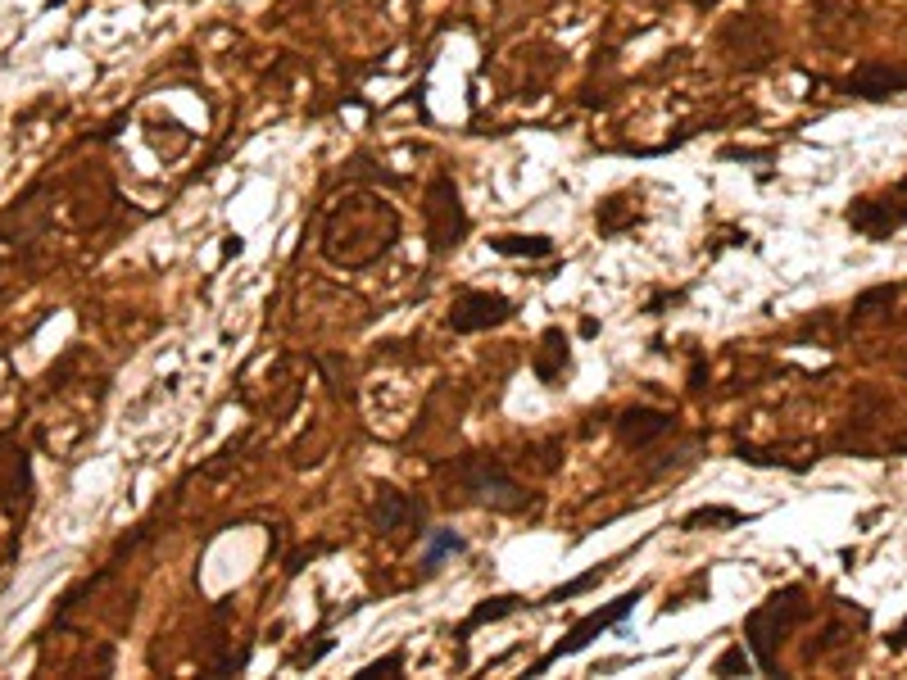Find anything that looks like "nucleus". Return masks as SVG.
I'll list each match as a JSON object with an SVG mask.
<instances>
[{
  "label": "nucleus",
  "instance_id": "obj_1",
  "mask_svg": "<svg viewBox=\"0 0 907 680\" xmlns=\"http://www.w3.org/2000/svg\"><path fill=\"white\" fill-rule=\"evenodd\" d=\"M459 486L476 499V503H486V509H499V513H522L526 503H532V495H526L509 472H503L499 459H468L459 463Z\"/></svg>",
  "mask_w": 907,
  "mask_h": 680
},
{
  "label": "nucleus",
  "instance_id": "obj_2",
  "mask_svg": "<svg viewBox=\"0 0 907 680\" xmlns=\"http://www.w3.org/2000/svg\"><path fill=\"white\" fill-rule=\"evenodd\" d=\"M803 613H808V608H803V590L790 586V590L771 594L763 608L749 617V644H753V653H758V667H763V671L776 667V640L785 636Z\"/></svg>",
  "mask_w": 907,
  "mask_h": 680
},
{
  "label": "nucleus",
  "instance_id": "obj_3",
  "mask_svg": "<svg viewBox=\"0 0 907 680\" xmlns=\"http://www.w3.org/2000/svg\"><path fill=\"white\" fill-rule=\"evenodd\" d=\"M853 232H863L867 241H890L898 227L907 222V182L880 191V195H863L844 209Z\"/></svg>",
  "mask_w": 907,
  "mask_h": 680
},
{
  "label": "nucleus",
  "instance_id": "obj_4",
  "mask_svg": "<svg viewBox=\"0 0 907 680\" xmlns=\"http://www.w3.org/2000/svg\"><path fill=\"white\" fill-rule=\"evenodd\" d=\"M463 236H468V214H463L459 187L449 178H436L426 187V241H432V255H445Z\"/></svg>",
  "mask_w": 907,
  "mask_h": 680
},
{
  "label": "nucleus",
  "instance_id": "obj_5",
  "mask_svg": "<svg viewBox=\"0 0 907 680\" xmlns=\"http://www.w3.org/2000/svg\"><path fill=\"white\" fill-rule=\"evenodd\" d=\"M640 599H644V586H636L631 594H622V599H613V603H609V608H599V613H590V617H582V621H576V626H572V631H567V640H559V644H553V649L545 653V658L536 663V676H540L545 667H553V663H559V658H572V653H582V649H586L590 640H599L603 631H609V626H617V621H626V617H631V613H636V603H640Z\"/></svg>",
  "mask_w": 907,
  "mask_h": 680
},
{
  "label": "nucleus",
  "instance_id": "obj_6",
  "mask_svg": "<svg viewBox=\"0 0 907 680\" xmlns=\"http://www.w3.org/2000/svg\"><path fill=\"white\" fill-rule=\"evenodd\" d=\"M509 318H513V299H503L495 291H459L449 305V332L476 336V332H490V326H503Z\"/></svg>",
  "mask_w": 907,
  "mask_h": 680
},
{
  "label": "nucleus",
  "instance_id": "obj_7",
  "mask_svg": "<svg viewBox=\"0 0 907 680\" xmlns=\"http://www.w3.org/2000/svg\"><path fill=\"white\" fill-rule=\"evenodd\" d=\"M848 95L858 100H890L898 91H907V68L903 64H885V60H867L853 68V78L844 82Z\"/></svg>",
  "mask_w": 907,
  "mask_h": 680
},
{
  "label": "nucleus",
  "instance_id": "obj_8",
  "mask_svg": "<svg viewBox=\"0 0 907 680\" xmlns=\"http://www.w3.org/2000/svg\"><path fill=\"white\" fill-rule=\"evenodd\" d=\"M672 432V413H663V409H626V413H617V436H622V445H631V449H649L653 440H663Z\"/></svg>",
  "mask_w": 907,
  "mask_h": 680
},
{
  "label": "nucleus",
  "instance_id": "obj_9",
  "mask_svg": "<svg viewBox=\"0 0 907 680\" xmlns=\"http://www.w3.org/2000/svg\"><path fill=\"white\" fill-rule=\"evenodd\" d=\"M413 522H422V509L409 495H399L395 486L376 490V499H372V526H376V531L395 536V531H405V526H413Z\"/></svg>",
  "mask_w": 907,
  "mask_h": 680
},
{
  "label": "nucleus",
  "instance_id": "obj_10",
  "mask_svg": "<svg viewBox=\"0 0 907 680\" xmlns=\"http://www.w3.org/2000/svg\"><path fill=\"white\" fill-rule=\"evenodd\" d=\"M490 249L495 255H509V259H549L553 255V241L549 236H490Z\"/></svg>",
  "mask_w": 907,
  "mask_h": 680
},
{
  "label": "nucleus",
  "instance_id": "obj_11",
  "mask_svg": "<svg viewBox=\"0 0 907 680\" xmlns=\"http://www.w3.org/2000/svg\"><path fill=\"white\" fill-rule=\"evenodd\" d=\"M522 608V599L518 594H499V599H486L482 608H476L468 621H463V636H472L476 626H486V621H499V617H509V613H518Z\"/></svg>",
  "mask_w": 907,
  "mask_h": 680
},
{
  "label": "nucleus",
  "instance_id": "obj_12",
  "mask_svg": "<svg viewBox=\"0 0 907 680\" xmlns=\"http://www.w3.org/2000/svg\"><path fill=\"white\" fill-rule=\"evenodd\" d=\"M603 576H609V567H595V572H586V576H576V581H567L563 590H553V594H545L536 608H545V603H563V599H576V594H586L590 586H599Z\"/></svg>",
  "mask_w": 907,
  "mask_h": 680
},
{
  "label": "nucleus",
  "instance_id": "obj_13",
  "mask_svg": "<svg viewBox=\"0 0 907 680\" xmlns=\"http://www.w3.org/2000/svg\"><path fill=\"white\" fill-rule=\"evenodd\" d=\"M744 522V513H736V509H694L686 522V531H694V526H740Z\"/></svg>",
  "mask_w": 907,
  "mask_h": 680
},
{
  "label": "nucleus",
  "instance_id": "obj_14",
  "mask_svg": "<svg viewBox=\"0 0 907 680\" xmlns=\"http://www.w3.org/2000/svg\"><path fill=\"white\" fill-rule=\"evenodd\" d=\"M445 553H463V536H454V531H436L432 536V544H426V553H422V563L426 567H436Z\"/></svg>",
  "mask_w": 907,
  "mask_h": 680
},
{
  "label": "nucleus",
  "instance_id": "obj_15",
  "mask_svg": "<svg viewBox=\"0 0 907 680\" xmlns=\"http://www.w3.org/2000/svg\"><path fill=\"white\" fill-rule=\"evenodd\" d=\"M730 671H749V653H744V644H730L721 658H717V676H730Z\"/></svg>",
  "mask_w": 907,
  "mask_h": 680
},
{
  "label": "nucleus",
  "instance_id": "obj_16",
  "mask_svg": "<svg viewBox=\"0 0 907 680\" xmlns=\"http://www.w3.org/2000/svg\"><path fill=\"white\" fill-rule=\"evenodd\" d=\"M395 671H405V653H391V658H382V663L363 667L359 676H395Z\"/></svg>",
  "mask_w": 907,
  "mask_h": 680
},
{
  "label": "nucleus",
  "instance_id": "obj_17",
  "mask_svg": "<svg viewBox=\"0 0 907 680\" xmlns=\"http://www.w3.org/2000/svg\"><path fill=\"white\" fill-rule=\"evenodd\" d=\"M890 299H894V291H890V286H880V291H867V295L858 299V305H853V313H867V309H876V305H890Z\"/></svg>",
  "mask_w": 907,
  "mask_h": 680
},
{
  "label": "nucleus",
  "instance_id": "obj_18",
  "mask_svg": "<svg viewBox=\"0 0 907 680\" xmlns=\"http://www.w3.org/2000/svg\"><path fill=\"white\" fill-rule=\"evenodd\" d=\"M55 5H64V0H46V10H55Z\"/></svg>",
  "mask_w": 907,
  "mask_h": 680
},
{
  "label": "nucleus",
  "instance_id": "obj_19",
  "mask_svg": "<svg viewBox=\"0 0 907 680\" xmlns=\"http://www.w3.org/2000/svg\"><path fill=\"white\" fill-rule=\"evenodd\" d=\"M150 5H155V0H150Z\"/></svg>",
  "mask_w": 907,
  "mask_h": 680
}]
</instances>
